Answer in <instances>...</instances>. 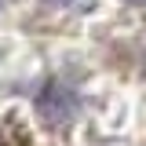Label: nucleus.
<instances>
[{
  "label": "nucleus",
  "mask_w": 146,
  "mask_h": 146,
  "mask_svg": "<svg viewBox=\"0 0 146 146\" xmlns=\"http://www.w3.org/2000/svg\"><path fill=\"white\" fill-rule=\"evenodd\" d=\"M0 146H26V139H22L11 124H4V128H0Z\"/></svg>",
  "instance_id": "1"
},
{
  "label": "nucleus",
  "mask_w": 146,
  "mask_h": 146,
  "mask_svg": "<svg viewBox=\"0 0 146 146\" xmlns=\"http://www.w3.org/2000/svg\"><path fill=\"white\" fill-rule=\"evenodd\" d=\"M44 4H51V7H62V4H70V0H44Z\"/></svg>",
  "instance_id": "2"
}]
</instances>
